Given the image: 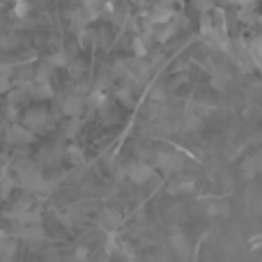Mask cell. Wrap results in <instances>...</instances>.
<instances>
[{
	"label": "cell",
	"instance_id": "cell-18",
	"mask_svg": "<svg viewBox=\"0 0 262 262\" xmlns=\"http://www.w3.org/2000/svg\"><path fill=\"white\" fill-rule=\"evenodd\" d=\"M249 49H251V55H253L255 60H262V35H260V37H255V39L251 41Z\"/></svg>",
	"mask_w": 262,
	"mask_h": 262
},
{
	"label": "cell",
	"instance_id": "cell-25",
	"mask_svg": "<svg viewBox=\"0 0 262 262\" xmlns=\"http://www.w3.org/2000/svg\"><path fill=\"white\" fill-rule=\"evenodd\" d=\"M9 88H12V78L0 76V92H9Z\"/></svg>",
	"mask_w": 262,
	"mask_h": 262
},
{
	"label": "cell",
	"instance_id": "cell-11",
	"mask_svg": "<svg viewBox=\"0 0 262 262\" xmlns=\"http://www.w3.org/2000/svg\"><path fill=\"white\" fill-rule=\"evenodd\" d=\"M30 95L35 99H51L53 97V90H51V83H35L30 88Z\"/></svg>",
	"mask_w": 262,
	"mask_h": 262
},
{
	"label": "cell",
	"instance_id": "cell-24",
	"mask_svg": "<svg viewBox=\"0 0 262 262\" xmlns=\"http://www.w3.org/2000/svg\"><path fill=\"white\" fill-rule=\"evenodd\" d=\"M78 124H81V120H72V122L67 124V136H76Z\"/></svg>",
	"mask_w": 262,
	"mask_h": 262
},
{
	"label": "cell",
	"instance_id": "cell-8",
	"mask_svg": "<svg viewBox=\"0 0 262 262\" xmlns=\"http://www.w3.org/2000/svg\"><path fill=\"white\" fill-rule=\"evenodd\" d=\"M16 237H9L0 244V262H14V255H16Z\"/></svg>",
	"mask_w": 262,
	"mask_h": 262
},
{
	"label": "cell",
	"instance_id": "cell-29",
	"mask_svg": "<svg viewBox=\"0 0 262 262\" xmlns=\"http://www.w3.org/2000/svg\"><path fill=\"white\" fill-rule=\"evenodd\" d=\"M255 157H258V163H260V170H262V152H260V154H255Z\"/></svg>",
	"mask_w": 262,
	"mask_h": 262
},
{
	"label": "cell",
	"instance_id": "cell-2",
	"mask_svg": "<svg viewBox=\"0 0 262 262\" xmlns=\"http://www.w3.org/2000/svg\"><path fill=\"white\" fill-rule=\"evenodd\" d=\"M152 175H154V168L149 163H131L127 170V177L131 182H136V184H145Z\"/></svg>",
	"mask_w": 262,
	"mask_h": 262
},
{
	"label": "cell",
	"instance_id": "cell-15",
	"mask_svg": "<svg viewBox=\"0 0 262 262\" xmlns=\"http://www.w3.org/2000/svg\"><path fill=\"white\" fill-rule=\"evenodd\" d=\"M0 184H3V186H0V191H3V195H9V193H12V189H14V186L18 184V180H16V177H14V175H3V177H0Z\"/></svg>",
	"mask_w": 262,
	"mask_h": 262
},
{
	"label": "cell",
	"instance_id": "cell-10",
	"mask_svg": "<svg viewBox=\"0 0 262 262\" xmlns=\"http://www.w3.org/2000/svg\"><path fill=\"white\" fill-rule=\"evenodd\" d=\"M228 81H230V72H228L226 67H216V69H214L212 85L216 88V90H223V88L228 85Z\"/></svg>",
	"mask_w": 262,
	"mask_h": 262
},
{
	"label": "cell",
	"instance_id": "cell-19",
	"mask_svg": "<svg viewBox=\"0 0 262 262\" xmlns=\"http://www.w3.org/2000/svg\"><path fill=\"white\" fill-rule=\"evenodd\" d=\"M30 9H32L30 3H16V5H14V16H16V18H26Z\"/></svg>",
	"mask_w": 262,
	"mask_h": 262
},
{
	"label": "cell",
	"instance_id": "cell-4",
	"mask_svg": "<svg viewBox=\"0 0 262 262\" xmlns=\"http://www.w3.org/2000/svg\"><path fill=\"white\" fill-rule=\"evenodd\" d=\"M83 108H85V99H83V97H78V95H69L67 99L62 101V111L72 120H78V115L83 113Z\"/></svg>",
	"mask_w": 262,
	"mask_h": 262
},
{
	"label": "cell",
	"instance_id": "cell-5",
	"mask_svg": "<svg viewBox=\"0 0 262 262\" xmlns=\"http://www.w3.org/2000/svg\"><path fill=\"white\" fill-rule=\"evenodd\" d=\"M16 239H26V242H44L46 239V230L41 226H28V228H18L14 232Z\"/></svg>",
	"mask_w": 262,
	"mask_h": 262
},
{
	"label": "cell",
	"instance_id": "cell-9",
	"mask_svg": "<svg viewBox=\"0 0 262 262\" xmlns=\"http://www.w3.org/2000/svg\"><path fill=\"white\" fill-rule=\"evenodd\" d=\"M14 221H16L21 228H28V226H41V216H39V212H32V209H28V212H23V214H18V216H14Z\"/></svg>",
	"mask_w": 262,
	"mask_h": 262
},
{
	"label": "cell",
	"instance_id": "cell-17",
	"mask_svg": "<svg viewBox=\"0 0 262 262\" xmlns=\"http://www.w3.org/2000/svg\"><path fill=\"white\" fill-rule=\"evenodd\" d=\"M104 219H108V223H111L113 228H118L120 223H122V214H120L118 209H106V212H104Z\"/></svg>",
	"mask_w": 262,
	"mask_h": 262
},
{
	"label": "cell",
	"instance_id": "cell-7",
	"mask_svg": "<svg viewBox=\"0 0 262 262\" xmlns=\"http://www.w3.org/2000/svg\"><path fill=\"white\" fill-rule=\"evenodd\" d=\"M23 122H26L28 129H41L46 124V113L41 108H35V111H28L23 115Z\"/></svg>",
	"mask_w": 262,
	"mask_h": 262
},
{
	"label": "cell",
	"instance_id": "cell-26",
	"mask_svg": "<svg viewBox=\"0 0 262 262\" xmlns=\"http://www.w3.org/2000/svg\"><path fill=\"white\" fill-rule=\"evenodd\" d=\"M88 255H90V253H88V249H85V246H78V249H76V260H78V262L88 260Z\"/></svg>",
	"mask_w": 262,
	"mask_h": 262
},
{
	"label": "cell",
	"instance_id": "cell-23",
	"mask_svg": "<svg viewBox=\"0 0 262 262\" xmlns=\"http://www.w3.org/2000/svg\"><path fill=\"white\" fill-rule=\"evenodd\" d=\"M118 99L122 101V104H127V106L134 104V99H131V92L127 90V88H120V90H118Z\"/></svg>",
	"mask_w": 262,
	"mask_h": 262
},
{
	"label": "cell",
	"instance_id": "cell-6",
	"mask_svg": "<svg viewBox=\"0 0 262 262\" xmlns=\"http://www.w3.org/2000/svg\"><path fill=\"white\" fill-rule=\"evenodd\" d=\"M170 246H172V251H175V255L177 258H182V260H186L191 255V242L186 239L184 235H175L170 239Z\"/></svg>",
	"mask_w": 262,
	"mask_h": 262
},
{
	"label": "cell",
	"instance_id": "cell-3",
	"mask_svg": "<svg viewBox=\"0 0 262 262\" xmlns=\"http://www.w3.org/2000/svg\"><path fill=\"white\" fill-rule=\"evenodd\" d=\"M5 138L12 145H26L32 140V131L28 127H21V124H12V127L7 129V134H5Z\"/></svg>",
	"mask_w": 262,
	"mask_h": 262
},
{
	"label": "cell",
	"instance_id": "cell-1",
	"mask_svg": "<svg viewBox=\"0 0 262 262\" xmlns=\"http://www.w3.org/2000/svg\"><path fill=\"white\" fill-rule=\"evenodd\" d=\"M157 161H159V168H161L163 172H177V170H182V166H184L182 154L172 152V149H163V152H159Z\"/></svg>",
	"mask_w": 262,
	"mask_h": 262
},
{
	"label": "cell",
	"instance_id": "cell-12",
	"mask_svg": "<svg viewBox=\"0 0 262 262\" xmlns=\"http://www.w3.org/2000/svg\"><path fill=\"white\" fill-rule=\"evenodd\" d=\"M46 62H49L51 67H69V64H72V58H69L67 51H55Z\"/></svg>",
	"mask_w": 262,
	"mask_h": 262
},
{
	"label": "cell",
	"instance_id": "cell-20",
	"mask_svg": "<svg viewBox=\"0 0 262 262\" xmlns=\"http://www.w3.org/2000/svg\"><path fill=\"white\" fill-rule=\"evenodd\" d=\"M134 51L138 58H145V55H147V46H145V41H143V35L134 39Z\"/></svg>",
	"mask_w": 262,
	"mask_h": 262
},
{
	"label": "cell",
	"instance_id": "cell-14",
	"mask_svg": "<svg viewBox=\"0 0 262 262\" xmlns=\"http://www.w3.org/2000/svg\"><path fill=\"white\" fill-rule=\"evenodd\" d=\"M260 170V163H258V157H246L244 161H242V172H244V177H253L255 172Z\"/></svg>",
	"mask_w": 262,
	"mask_h": 262
},
{
	"label": "cell",
	"instance_id": "cell-13",
	"mask_svg": "<svg viewBox=\"0 0 262 262\" xmlns=\"http://www.w3.org/2000/svg\"><path fill=\"white\" fill-rule=\"evenodd\" d=\"M193 189H195V182L193 180H180V182H172V184L168 186V191H170V193H191Z\"/></svg>",
	"mask_w": 262,
	"mask_h": 262
},
{
	"label": "cell",
	"instance_id": "cell-27",
	"mask_svg": "<svg viewBox=\"0 0 262 262\" xmlns=\"http://www.w3.org/2000/svg\"><path fill=\"white\" fill-rule=\"evenodd\" d=\"M198 9H212V5L209 3H198Z\"/></svg>",
	"mask_w": 262,
	"mask_h": 262
},
{
	"label": "cell",
	"instance_id": "cell-16",
	"mask_svg": "<svg viewBox=\"0 0 262 262\" xmlns=\"http://www.w3.org/2000/svg\"><path fill=\"white\" fill-rule=\"evenodd\" d=\"M51 72H53V67H51L49 62H44L39 69H37V83H49L51 81Z\"/></svg>",
	"mask_w": 262,
	"mask_h": 262
},
{
	"label": "cell",
	"instance_id": "cell-22",
	"mask_svg": "<svg viewBox=\"0 0 262 262\" xmlns=\"http://www.w3.org/2000/svg\"><path fill=\"white\" fill-rule=\"evenodd\" d=\"M175 32V26H163L161 30L157 32V39L159 41H166V39H170V35Z\"/></svg>",
	"mask_w": 262,
	"mask_h": 262
},
{
	"label": "cell",
	"instance_id": "cell-21",
	"mask_svg": "<svg viewBox=\"0 0 262 262\" xmlns=\"http://www.w3.org/2000/svg\"><path fill=\"white\" fill-rule=\"evenodd\" d=\"M149 97H152L154 101H161L163 97H166V92H163V85H161V83H157V85L149 88Z\"/></svg>",
	"mask_w": 262,
	"mask_h": 262
},
{
	"label": "cell",
	"instance_id": "cell-28",
	"mask_svg": "<svg viewBox=\"0 0 262 262\" xmlns=\"http://www.w3.org/2000/svg\"><path fill=\"white\" fill-rule=\"evenodd\" d=\"M5 239H9V235H7V232H5V230H0V244H3Z\"/></svg>",
	"mask_w": 262,
	"mask_h": 262
}]
</instances>
